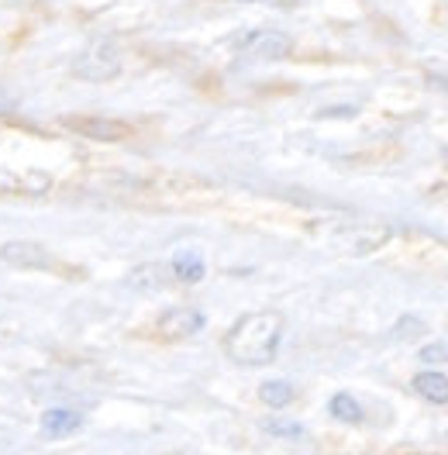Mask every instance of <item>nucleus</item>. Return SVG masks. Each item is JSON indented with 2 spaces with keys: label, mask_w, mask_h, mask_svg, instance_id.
I'll use <instances>...</instances> for the list:
<instances>
[{
  "label": "nucleus",
  "mask_w": 448,
  "mask_h": 455,
  "mask_svg": "<svg viewBox=\"0 0 448 455\" xmlns=\"http://www.w3.org/2000/svg\"><path fill=\"white\" fill-rule=\"evenodd\" d=\"M283 331H286V321L280 311L242 314L224 335V352L238 366H269L280 352Z\"/></svg>",
  "instance_id": "obj_1"
},
{
  "label": "nucleus",
  "mask_w": 448,
  "mask_h": 455,
  "mask_svg": "<svg viewBox=\"0 0 448 455\" xmlns=\"http://www.w3.org/2000/svg\"><path fill=\"white\" fill-rule=\"evenodd\" d=\"M73 73L86 84H108L121 73V52L114 42H93L73 59Z\"/></svg>",
  "instance_id": "obj_2"
},
{
  "label": "nucleus",
  "mask_w": 448,
  "mask_h": 455,
  "mask_svg": "<svg viewBox=\"0 0 448 455\" xmlns=\"http://www.w3.org/2000/svg\"><path fill=\"white\" fill-rule=\"evenodd\" d=\"M238 52L245 59H255V62H276V59H286L293 52V38L273 28L249 31L238 38Z\"/></svg>",
  "instance_id": "obj_3"
},
{
  "label": "nucleus",
  "mask_w": 448,
  "mask_h": 455,
  "mask_svg": "<svg viewBox=\"0 0 448 455\" xmlns=\"http://www.w3.org/2000/svg\"><path fill=\"white\" fill-rule=\"evenodd\" d=\"M62 124L84 139H93V142H121L132 135V124L114 121V117H66Z\"/></svg>",
  "instance_id": "obj_4"
},
{
  "label": "nucleus",
  "mask_w": 448,
  "mask_h": 455,
  "mask_svg": "<svg viewBox=\"0 0 448 455\" xmlns=\"http://www.w3.org/2000/svg\"><path fill=\"white\" fill-rule=\"evenodd\" d=\"M204 324H207V317H204V311H196V307H169V311L159 317V335L172 341L194 339Z\"/></svg>",
  "instance_id": "obj_5"
},
{
  "label": "nucleus",
  "mask_w": 448,
  "mask_h": 455,
  "mask_svg": "<svg viewBox=\"0 0 448 455\" xmlns=\"http://www.w3.org/2000/svg\"><path fill=\"white\" fill-rule=\"evenodd\" d=\"M0 259L14 269H52V252L38 242H7L0 245Z\"/></svg>",
  "instance_id": "obj_6"
},
{
  "label": "nucleus",
  "mask_w": 448,
  "mask_h": 455,
  "mask_svg": "<svg viewBox=\"0 0 448 455\" xmlns=\"http://www.w3.org/2000/svg\"><path fill=\"white\" fill-rule=\"evenodd\" d=\"M172 283V269L163 266V262H148V266H139L132 276H128V286L139 290V293H159Z\"/></svg>",
  "instance_id": "obj_7"
},
{
  "label": "nucleus",
  "mask_w": 448,
  "mask_h": 455,
  "mask_svg": "<svg viewBox=\"0 0 448 455\" xmlns=\"http://www.w3.org/2000/svg\"><path fill=\"white\" fill-rule=\"evenodd\" d=\"M84 427V414L80 411H69V407H52L42 414V431L49 438H62L69 431H80Z\"/></svg>",
  "instance_id": "obj_8"
},
{
  "label": "nucleus",
  "mask_w": 448,
  "mask_h": 455,
  "mask_svg": "<svg viewBox=\"0 0 448 455\" xmlns=\"http://www.w3.org/2000/svg\"><path fill=\"white\" fill-rule=\"evenodd\" d=\"M411 387H414V394L424 397L428 403H448V376H442L438 370L418 372V376L411 379Z\"/></svg>",
  "instance_id": "obj_9"
},
{
  "label": "nucleus",
  "mask_w": 448,
  "mask_h": 455,
  "mask_svg": "<svg viewBox=\"0 0 448 455\" xmlns=\"http://www.w3.org/2000/svg\"><path fill=\"white\" fill-rule=\"evenodd\" d=\"M169 269H172V280H180V283H200L204 273H207V266H204L200 252H190V249L176 252V259L169 262Z\"/></svg>",
  "instance_id": "obj_10"
},
{
  "label": "nucleus",
  "mask_w": 448,
  "mask_h": 455,
  "mask_svg": "<svg viewBox=\"0 0 448 455\" xmlns=\"http://www.w3.org/2000/svg\"><path fill=\"white\" fill-rule=\"evenodd\" d=\"M387 238H390V228H356V231H345L341 235V242H348L352 252H372Z\"/></svg>",
  "instance_id": "obj_11"
},
{
  "label": "nucleus",
  "mask_w": 448,
  "mask_h": 455,
  "mask_svg": "<svg viewBox=\"0 0 448 455\" xmlns=\"http://www.w3.org/2000/svg\"><path fill=\"white\" fill-rule=\"evenodd\" d=\"M328 411L335 421H345V425H359L365 414H363V403L352 397V394H335L328 400Z\"/></svg>",
  "instance_id": "obj_12"
},
{
  "label": "nucleus",
  "mask_w": 448,
  "mask_h": 455,
  "mask_svg": "<svg viewBox=\"0 0 448 455\" xmlns=\"http://www.w3.org/2000/svg\"><path fill=\"white\" fill-rule=\"evenodd\" d=\"M259 397H262V403H266V407L280 411V407H286L290 400L297 397V390H293L286 379H266V383L259 387Z\"/></svg>",
  "instance_id": "obj_13"
},
{
  "label": "nucleus",
  "mask_w": 448,
  "mask_h": 455,
  "mask_svg": "<svg viewBox=\"0 0 448 455\" xmlns=\"http://www.w3.org/2000/svg\"><path fill=\"white\" fill-rule=\"evenodd\" d=\"M262 427L269 435H276V438H304V427L297 425V421H266Z\"/></svg>",
  "instance_id": "obj_14"
},
{
  "label": "nucleus",
  "mask_w": 448,
  "mask_h": 455,
  "mask_svg": "<svg viewBox=\"0 0 448 455\" xmlns=\"http://www.w3.org/2000/svg\"><path fill=\"white\" fill-rule=\"evenodd\" d=\"M418 359L431 363V366H438V363H448V341H431V345H424Z\"/></svg>",
  "instance_id": "obj_15"
},
{
  "label": "nucleus",
  "mask_w": 448,
  "mask_h": 455,
  "mask_svg": "<svg viewBox=\"0 0 448 455\" xmlns=\"http://www.w3.org/2000/svg\"><path fill=\"white\" fill-rule=\"evenodd\" d=\"M420 331H424V321H420V317H400L393 339H418Z\"/></svg>",
  "instance_id": "obj_16"
},
{
  "label": "nucleus",
  "mask_w": 448,
  "mask_h": 455,
  "mask_svg": "<svg viewBox=\"0 0 448 455\" xmlns=\"http://www.w3.org/2000/svg\"><path fill=\"white\" fill-rule=\"evenodd\" d=\"M224 4H262V7H293L297 0H224Z\"/></svg>",
  "instance_id": "obj_17"
},
{
  "label": "nucleus",
  "mask_w": 448,
  "mask_h": 455,
  "mask_svg": "<svg viewBox=\"0 0 448 455\" xmlns=\"http://www.w3.org/2000/svg\"><path fill=\"white\" fill-rule=\"evenodd\" d=\"M445 163H448V145H445Z\"/></svg>",
  "instance_id": "obj_18"
}]
</instances>
